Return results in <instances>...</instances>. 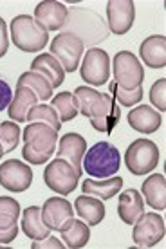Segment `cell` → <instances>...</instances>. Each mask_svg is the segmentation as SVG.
<instances>
[{
	"instance_id": "cell-24",
	"label": "cell",
	"mask_w": 166,
	"mask_h": 249,
	"mask_svg": "<svg viewBox=\"0 0 166 249\" xmlns=\"http://www.w3.org/2000/svg\"><path fill=\"white\" fill-rule=\"evenodd\" d=\"M22 231L25 233V237L31 240H42V238L49 237L51 230L43 222L42 208H38V206L25 208L22 213Z\"/></svg>"
},
{
	"instance_id": "cell-33",
	"label": "cell",
	"mask_w": 166,
	"mask_h": 249,
	"mask_svg": "<svg viewBox=\"0 0 166 249\" xmlns=\"http://www.w3.org/2000/svg\"><path fill=\"white\" fill-rule=\"evenodd\" d=\"M150 101L154 103L157 112H165L166 110V80L161 78L152 85L150 89Z\"/></svg>"
},
{
	"instance_id": "cell-23",
	"label": "cell",
	"mask_w": 166,
	"mask_h": 249,
	"mask_svg": "<svg viewBox=\"0 0 166 249\" xmlns=\"http://www.w3.org/2000/svg\"><path fill=\"white\" fill-rule=\"evenodd\" d=\"M74 212L78 213V217L87 222V226H98L105 218V204L101 199H94L91 195H80L74 200Z\"/></svg>"
},
{
	"instance_id": "cell-9",
	"label": "cell",
	"mask_w": 166,
	"mask_h": 249,
	"mask_svg": "<svg viewBox=\"0 0 166 249\" xmlns=\"http://www.w3.org/2000/svg\"><path fill=\"white\" fill-rule=\"evenodd\" d=\"M83 49H85L83 42L71 33H60L51 42V54L62 63L65 72H74L80 67Z\"/></svg>"
},
{
	"instance_id": "cell-11",
	"label": "cell",
	"mask_w": 166,
	"mask_h": 249,
	"mask_svg": "<svg viewBox=\"0 0 166 249\" xmlns=\"http://www.w3.org/2000/svg\"><path fill=\"white\" fill-rule=\"evenodd\" d=\"M80 72L83 81H87L89 85H94V87L105 85L111 78V58L107 54V51L98 47L87 51Z\"/></svg>"
},
{
	"instance_id": "cell-32",
	"label": "cell",
	"mask_w": 166,
	"mask_h": 249,
	"mask_svg": "<svg viewBox=\"0 0 166 249\" xmlns=\"http://www.w3.org/2000/svg\"><path fill=\"white\" fill-rule=\"evenodd\" d=\"M109 89L116 94V100L123 107H134L135 103H139L143 100V87H137L135 90H123V89L117 87L116 83H111Z\"/></svg>"
},
{
	"instance_id": "cell-37",
	"label": "cell",
	"mask_w": 166,
	"mask_h": 249,
	"mask_svg": "<svg viewBox=\"0 0 166 249\" xmlns=\"http://www.w3.org/2000/svg\"><path fill=\"white\" fill-rule=\"evenodd\" d=\"M18 235V224L11 226L7 230H0V244H11Z\"/></svg>"
},
{
	"instance_id": "cell-21",
	"label": "cell",
	"mask_w": 166,
	"mask_h": 249,
	"mask_svg": "<svg viewBox=\"0 0 166 249\" xmlns=\"http://www.w3.org/2000/svg\"><path fill=\"white\" fill-rule=\"evenodd\" d=\"M40 103L37 94L33 92L29 87H17L15 90V98H13L11 105H9V118L15 119L17 123H25L27 121V114Z\"/></svg>"
},
{
	"instance_id": "cell-25",
	"label": "cell",
	"mask_w": 166,
	"mask_h": 249,
	"mask_svg": "<svg viewBox=\"0 0 166 249\" xmlns=\"http://www.w3.org/2000/svg\"><path fill=\"white\" fill-rule=\"evenodd\" d=\"M123 188V179L121 177H109V179H85L81 182V190L85 195H92V197H99L101 200H109L112 197H116V193Z\"/></svg>"
},
{
	"instance_id": "cell-7",
	"label": "cell",
	"mask_w": 166,
	"mask_h": 249,
	"mask_svg": "<svg viewBox=\"0 0 166 249\" xmlns=\"http://www.w3.org/2000/svg\"><path fill=\"white\" fill-rule=\"evenodd\" d=\"M112 72L116 85L123 90H135L137 87H143L145 67L130 51H119L114 56Z\"/></svg>"
},
{
	"instance_id": "cell-1",
	"label": "cell",
	"mask_w": 166,
	"mask_h": 249,
	"mask_svg": "<svg viewBox=\"0 0 166 249\" xmlns=\"http://www.w3.org/2000/svg\"><path fill=\"white\" fill-rule=\"evenodd\" d=\"M74 98L78 101L80 114L89 118L94 130L112 134L121 119V110L112 96L91 87H78L74 90Z\"/></svg>"
},
{
	"instance_id": "cell-15",
	"label": "cell",
	"mask_w": 166,
	"mask_h": 249,
	"mask_svg": "<svg viewBox=\"0 0 166 249\" xmlns=\"http://www.w3.org/2000/svg\"><path fill=\"white\" fill-rule=\"evenodd\" d=\"M42 218L51 231H60L71 218H74L73 204L63 197H51L43 202Z\"/></svg>"
},
{
	"instance_id": "cell-26",
	"label": "cell",
	"mask_w": 166,
	"mask_h": 249,
	"mask_svg": "<svg viewBox=\"0 0 166 249\" xmlns=\"http://www.w3.org/2000/svg\"><path fill=\"white\" fill-rule=\"evenodd\" d=\"M62 235V242L65 244V248L69 249H81L89 244L91 238V230L83 220L78 218H71L67 224L60 230Z\"/></svg>"
},
{
	"instance_id": "cell-3",
	"label": "cell",
	"mask_w": 166,
	"mask_h": 249,
	"mask_svg": "<svg viewBox=\"0 0 166 249\" xmlns=\"http://www.w3.org/2000/svg\"><path fill=\"white\" fill-rule=\"evenodd\" d=\"M62 29V33H71L74 36H78L83 42V45L98 44L109 36V27L103 22V18L94 11L80 9V7L69 9L67 22Z\"/></svg>"
},
{
	"instance_id": "cell-20",
	"label": "cell",
	"mask_w": 166,
	"mask_h": 249,
	"mask_svg": "<svg viewBox=\"0 0 166 249\" xmlns=\"http://www.w3.org/2000/svg\"><path fill=\"white\" fill-rule=\"evenodd\" d=\"M31 71L38 72V74L45 76L49 80L53 90L58 89L65 81V71H63L62 63L58 62L51 53H43V54H38L31 63Z\"/></svg>"
},
{
	"instance_id": "cell-10",
	"label": "cell",
	"mask_w": 166,
	"mask_h": 249,
	"mask_svg": "<svg viewBox=\"0 0 166 249\" xmlns=\"http://www.w3.org/2000/svg\"><path fill=\"white\" fill-rule=\"evenodd\" d=\"M166 226L159 213H143L134 222L132 240L137 248H154L165 238Z\"/></svg>"
},
{
	"instance_id": "cell-12",
	"label": "cell",
	"mask_w": 166,
	"mask_h": 249,
	"mask_svg": "<svg viewBox=\"0 0 166 249\" xmlns=\"http://www.w3.org/2000/svg\"><path fill=\"white\" fill-rule=\"evenodd\" d=\"M33 184V170L29 164H25L17 159L0 164V186L6 188L7 192L22 193Z\"/></svg>"
},
{
	"instance_id": "cell-34",
	"label": "cell",
	"mask_w": 166,
	"mask_h": 249,
	"mask_svg": "<svg viewBox=\"0 0 166 249\" xmlns=\"http://www.w3.org/2000/svg\"><path fill=\"white\" fill-rule=\"evenodd\" d=\"M11 101H13L11 85H9L4 78H0V112L6 110L7 107L11 105Z\"/></svg>"
},
{
	"instance_id": "cell-8",
	"label": "cell",
	"mask_w": 166,
	"mask_h": 249,
	"mask_svg": "<svg viewBox=\"0 0 166 249\" xmlns=\"http://www.w3.org/2000/svg\"><path fill=\"white\" fill-rule=\"evenodd\" d=\"M81 174L74 168L71 162L65 159L56 157L55 161L47 164V168L43 170V182L45 186L53 190V192L60 193V195H71L78 186Z\"/></svg>"
},
{
	"instance_id": "cell-22",
	"label": "cell",
	"mask_w": 166,
	"mask_h": 249,
	"mask_svg": "<svg viewBox=\"0 0 166 249\" xmlns=\"http://www.w3.org/2000/svg\"><path fill=\"white\" fill-rule=\"evenodd\" d=\"M141 195L147 204L154 210L163 212L166 208V179L163 174H152L143 182Z\"/></svg>"
},
{
	"instance_id": "cell-30",
	"label": "cell",
	"mask_w": 166,
	"mask_h": 249,
	"mask_svg": "<svg viewBox=\"0 0 166 249\" xmlns=\"http://www.w3.org/2000/svg\"><path fill=\"white\" fill-rule=\"evenodd\" d=\"M20 204L13 197H0V230H7L18 222Z\"/></svg>"
},
{
	"instance_id": "cell-28",
	"label": "cell",
	"mask_w": 166,
	"mask_h": 249,
	"mask_svg": "<svg viewBox=\"0 0 166 249\" xmlns=\"http://www.w3.org/2000/svg\"><path fill=\"white\" fill-rule=\"evenodd\" d=\"M51 107L55 108L56 114H58V119L63 121V123L73 121L80 114V110H78V101H76L73 92H58L56 96H53Z\"/></svg>"
},
{
	"instance_id": "cell-6",
	"label": "cell",
	"mask_w": 166,
	"mask_h": 249,
	"mask_svg": "<svg viewBox=\"0 0 166 249\" xmlns=\"http://www.w3.org/2000/svg\"><path fill=\"white\" fill-rule=\"evenodd\" d=\"M161 159L159 146L150 139H135L130 143L125 154V162L130 174L147 175L154 168H157Z\"/></svg>"
},
{
	"instance_id": "cell-5",
	"label": "cell",
	"mask_w": 166,
	"mask_h": 249,
	"mask_svg": "<svg viewBox=\"0 0 166 249\" xmlns=\"http://www.w3.org/2000/svg\"><path fill=\"white\" fill-rule=\"evenodd\" d=\"M11 40L24 53H40L49 42V33L29 15H18L11 20Z\"/></svg>"
},
{
	"instance_id": "cell-16",
	"label": "cell",
	"mask_w": 166,
	"mask_h": 249,
	"mask_svg": "<svg viewBox=\"0 0 166 249\" xmlns=\"http://www.w3.org/2000/svg\"><path fill=\"white\" fill-rule=\"evenodd\" d=\"M87 152V141L80 134L69 132L60 139V146H58V157L65 159L67 162H71L74 168L78 170L83 175V168H81V161Z\"/></svg>"
},
{
	"instance_id": "cell-14",
	"label": "cell",
	"mask_w": 166,
	"mask_h": 249,
	"mask_svg": "<svg viewBox=\"0 0 166 249\" xmlns=\"http://www.w3.org/2000/svg\"><path fill=\"white\" fill-rule=\"evenodd\" d=\"M69 9L58 0H43L35 7V20L45 27V31H58L67 22Z\"/></svg>"
},
{
	"instance_id": "cell-13",
	"label": "cell",
	"mask_w": 166,
	"mask_h": 249,
	"mask_svg": "<svg viewBox=\"0 0 166 249\" xmlns=\"http://www.w3.org/2000/svg\"><path fill=\"white\" fill-rule=\"evenodd\" d=\"M109 29L114 35L121 36L130 31L135 20V6L132 0H111L107 4Z\"/></svg>"
},
{
	"instance_id": "cell-36",
	"label": "cell",
	"mask_w": 166,
	"mask_h": 249,
	"mask_svg": "<svg viewBox=\"0 0 166 249\" xmlns=\"http://www.w3.org/2000/svg\"><path fill=\"white\" fill-rule=\"evenodd\" d=\"M9 49V36H7V24L0 17V58L4 56Z\"/></svg>"
},
{
	"instance_id": "cell-29",
	"label": "cell",
	"mask_w": 166,
	"mask_h": 249,
	"mask_svg": "<svg viewBox=\"0 0 166 249\" xmlns=\"http://www.w3.org/2000/svg\"><path fill=\"white\" fill-rule=\"evenodd\" d=\"M27 121L29 123H45L49 124L51 128H55L56 132H60L62 128V121L58 119L56 110L47 103H38L31 112L27 114Z\"/></svg>"
},
{
	"instance_id": "cell-38",
	"label": "cell",
	"mask_w": 166,
	"mask_h": 249,
	"mask_svg": "<svg viewBox=\"0 0 166 249\" xmlns=\"http://www.w3.org/2000/svg\"><path fill=\"white\" fill-rule=\"evenodd\" d=\"M2 156H6V154H4V150H2V146H0V159H2Z\"/></svg>"
},
{
	"instance_id": "cell-27",
	"label": "cell",
	"mask_w": 166,
	"mask_h": 249,
	"mask_svg": "<svg viewBox=\"0 0 166 249\" xmlns=\"http://www.w3.org/2000/svg\"><path fill=\"white\" fill-rule=\"evenodd\" d=\"M17 87H29L42 103L53 98V87H51L49 80L45 76L35 72V71H27L20 76L17 81Z\"/></svg>"
},
{
	"instance_id": "cell-31",
	"label": "cell",
	"mask_w": 166,
	"mask_h": 249,
	"mask_svg": "<svg viewBox=\"0 0 166 249\" xmlns=\"http://www.w3.org/2000/svg\"><path fill=\"white\" fill-rule=\"evenodd\" d=\"M20 141V126L13 121H4L0 123V146L4 154H11L13 150L18 146Z\"/></svg>"
},
{
	"instance_id": "cell-35",
	"label": "cell",
	"mask_w": 166,
	"mask_h": 249,
	"mask_svg": "<svg viewBox=\"0 0 166 249\" xmlns=\"http://www.w3.org/2000/svg\"><path fill=\"white\" fill-rule=\"evenodd\" d=\"M33 249H47V248H53V249H62L65 248V244L62 242V240H58L56 237H45L42 238V240H35V242L31 244Z\"/></svg>"
},
{
	"instance_id": "cell-17",
	"label": "cell",
	"mask_w": 166,
	"mask_h": 249,
	"mask_svg": "<svg viewBox=\"0 0 166 249\" xmlns=\"http://www.w3.org/2000/svg\"><path fill=\"white\" fill-rule=\"evenodd\" d=\"M139 56L147 67L165 69L166 65V38L163 35H152L139 45Z\"/></svg>"
},
{
	"instance_id": "cell-4",
	"label": "cell",
	"mask_w": 166,
	"mask_h": 249,
	"mask_svg": "<svg viewBox=\"0 0 166 249\" xmlns=\"http://www.w3.org/2000/svg\"><path fill=\"white\" fill-rule=\"evenodd\" d=\"M119 164H121L119 150L109 141H101L85 152L83 161H81V168L91 177L109 179V177H114L117 174Z\"/></svg>"
},
{
	"instance_id": "cell-19",
	"label": "cell",
	"mask_w": 166,
	"mask_h": 249,
	"mask_svg": "<svg viewBox=\"0 0 166 249\" xmlns=\"http://www.w3.org/2000/svg\"><path fill=\"white\" fill-rule=\"evenodd\" d=\"M129 124L135 132L154 134V132L159 130V126L163 124V118H161V112L154 110L150 105H141L135 107L134 110H130Z\"/></svg>"
},
{
	"instance_id": "cell-18",
	"label": "cell",
	"mask_w": 166,
	"mask_h": 249,
	"mask_svg": "<svg viewBox=\"0 0 166 249\" xmlns=\"http://www.w3.org/2000/svg\"><path fill=\"white\" fill-rule=\"evenodd\" d=\"M145 213V200L143 195L137 190L130 188L125 190L119 195V202H117V215L123 220L125 224L134 226V222Z\"/></svg>"
},
{
	"instance_id": "cell-2",
	"label": "cell",
	"mask_w": 166,
	"mask_h": 249,
	"mask_svg": "<svg viewBox=\"0 0 166 249\" xmlns=\"http://www.w3.org/2000/svg\"><path fill=\"white\" fill-rule=\"evenodd\" d=\"M58 132L45 123H29L24 130L22 157L29 164H45L56 154Z\"/></svg>"
}]
</instances>
